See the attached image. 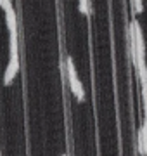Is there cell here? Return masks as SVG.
<instances>
[{"label": "cell", "mask_w": 147, "mask_h": 156, "mask_svg": "<svg viewBox=\"0 0 147 156\" xmlns=\"http://www.w3.org/2000/svg\"><path fill=\"white\" fill-rule=\"evenodd\" d=\"M66 71H68V83H69V89L73 92V95L76 97V101H85V89L80 82L78 75H76V68L73 64V59L71 57H66Z\"/></svg>", "instance_id": "obj_1"}, {"label": "cell", "mask_w": 147, "mask_h": 156, "mask_svg": "<svg viewBox=\"0 0 147 156\" xmlns=\"http://www.w3.org/2000/svg\"><path fill=\"white\" fill-rule=\"evenodd\" d=\"M19 52L17 54H11V57H9V62H7V68L5 71H4V83L9 85L12 83V80L16 78L17 71H19Z\"/></svg>", "instance_id": "obj_2"}, {"label": "cell", "mask_w": 147, "mask_h": 156, "mask_svg": "<svg viewBox=\"0 0 147 156\" xmlns=\"http://www.w3.org/2000/svg\"><path fill=\"white\" fill-rule=\"evenodd\" d=\"M5 21H7V28L11 31V35H17V16L14 7L5 11Z\"/></svg>", "instance_id": "obj_3"}, {"label": "cell", "mask_w": 147, "mask_h": 156, "mask_svg": "<svg viewBox=\"0 0 147 156\" xmlns=\"http://www.w3.org/2000/svg\"><path fill=\"white\" fill-rule=\"evenodd\" d=\"M78 11L85 16H92V5H90V0H80L78 2Z\"/></svg>", "instance_id": "obj_4"}, {"label": "cell", "mask_w": 147, "mask_h": 156, "mask_svg": "<svg viewBox=\"0 0 147 156\" xmlns=\"http://www.w3.org/2000/svg\"><path fill=\"white\" fill-rule=\"evenodd\" d=\"M132 4H133V11H135L137 14H140V12L144 11V5H142V0H132Z\"/></svg>", "instance_id": "obj_5"}, {"label": "cell", "mask_w": 147, "mask_h": 156, "mask_svg": "<svg viewBox=\"0 0 147 156\" xmlns=\"http://www.w3.org/2000/svg\"><path fill=\"white\" fill-rule=\"evenodd\" d=\"M0 7H2L4 11H7V9H11L12 7V2L11 0H0Z\"/></svg>", "instance_id": "obj_6"}, {"label": "cell", "mask_w": 147, "mask_h": 156, "mask_svg": "<svg viewBox=\"0 0 147 156\" xmlns=\"http://www.w3.org/2000/svg\"><path fill=\"white\" fill-rule=\"evenodd\" d=\"M59 156H68V154H66V153H62V154H59Z\"/></svg>", "instance_id": "obj_7"}, {"label": "cell", "mask_w": 147, "mask_h": 156, "mask_svg": "<svg viewBox=\"0 0 147 156\" xmlns=\"http://www.w3.org/2000/svg\"><path fill=\"white\" fill-rule=\"evenodd\" d=\"M0 156H2V151H0Z\"/></svg>", "instance_id": "obj_8"}]
</instances>
